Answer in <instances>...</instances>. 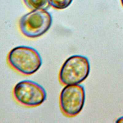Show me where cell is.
Instances as JSON below:
<instances>
[{
	"mask_svg": "<svg viewBox=\"0 0 123 123\" xmlns=\"http://www.w3.org/2000/svg\"><path fill=\"white\" fill-rule=\"evenodd\" d=\"M52 24L51 14L45 9L34 10L23 16L19 28L25 37L35 38L44 35Z\"/></svg>",
	"mask_w": 123,
	"mask_h": 123,
	"instance_id": "3957f363",
	"label": "cell"
},
{
	"mask_svg": "<svg viewBox=\"0 0 123 123\" xmlns=\"http://www.w3.org/2000/svg\"><path fill=\"white\" fill-rule=\"evenodd\" d=\"M121 1L122 4V5H123V0H121Z\"/></svg>",
	"mask_w": 123,
	"mask_h": 123,
	"instance_id": "9c48e42d",
	"label": "cell"
},
{
	"mask_svg": "<svg viewBox=\"0 0 123 123\" xmlns=\"http://www.w3.org/2000/svg\"><path fill=\"white\" fill-rule=\"evenodd\" d=\"M90 70V63L86 57L79 55L71 56L61 68L60 81L65 85L79 84L87 77Z\"/></svg>",
	"mask_w": 123,
	"mask_h": 123,
	"instance_id": "7a4b0ae2",
	"label": "cell"
},
{
	"mask_svg": "<svg viewBox=\"0 0 123 123\" xmlns=\"http://www.w3.org/2000/svg\"><path fill=\"white\" fill-rule=\"evenodd\" d=\"M7 60L10 66L14 70L26 75L37 72L42 63L38 51L32 47L25 46L16 47L11 50Z\"/></svg>",
	"mask_w": 123,
	"mask_h": 123,
	"instance_id": "6da1fadb",
	"label": "cell"
},
{
	"mask_svg": "<svg viewBox=\"0 0 123 123\" xmlns=\"http://www.w3.org/2000/svg\"><path fill=\"white\" fill-rule=\"evenodd\" d=\"M25 4L33 10L45 9L49 6V0H23Z\"/></svg>",
	"mask_w": 123,
	"mask_h": 123,
	"instance_id": "8992f818",
	"label": "cell"
},
{
	"mask_svg": "<svg viewBox=\"0 0 123 123\" xmlns=\"http://www.w3.org/2000/svg\"><path fill=\"white\" fill-rule=\"evenodd\" d=\"M85 91L80 85H66L62 89L60 96L61 109L68 117L78 115L84 106Z\"/></svg>",
	"mask_w": 123,
	"mask_h": 123,
	"instance_id": "5b68a950",
	"label": "cell"
},
{
	"mask_svg": "<svg viewBox=\"0 0 123 123\" xmlns=\"http://www.w3.org/2000/svg\"><path fill=\"white\" fill-rule=\"evenodd\" d=\"M13 95L19 104L27 107H35L43 103L47 98L44 88L31 80H23L14 86Z\"/></svg>",
	"mask_w": 123,
	"mask_h": 123,
	"instance_id": "277c9868",
	"label": "cell"
},
{
	"mask_svg": "<svg viewBox=\"0 0 123 123\" xmlns=\"http://www.w3.org/2000/svg\"><path fill=\"white\" fill-rule=\"evenodd\" d=\"M73 0H49V5L57 9H63L67 8Z\"/></svg>",
	"mask_w": 123,
	"mask_h": 123,
	"instance_id": "52a82bcc",
	"label": "cell"
},
{
	"mask_svg": "<svg viewBox=\"0 0 123 123\" xmlns=\"http://www.w3.org/2000/svg\"><path fill=\"white\" fill-rule=\"evenodd\" d=\"M117 123H123V116L120 117V118H119L117 121H116Z\"/></svg>",
	"mask_w": 123,
	"mask_h": 123,
	"instance_id": "ba28073f",
	"label": "cell"
}]
</instances>
